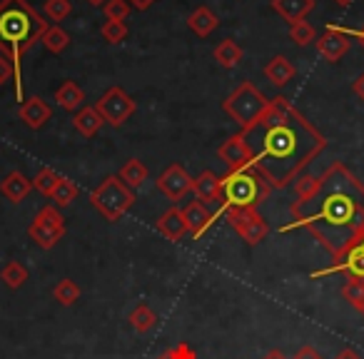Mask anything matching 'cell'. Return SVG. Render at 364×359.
I'll list each match as a JSON object with an SVG mask.
<instances>
[{"label":"cell","mask_w":364,"mask_h":359,"mask_svg":"<svg viewBox=\"0 0 364 359\" xmlns=\"http://www.w3.org/2000/svg\"><path fill=\"white\" fill-rule=\"evenodd\" d=\"M292 223L284 230L302 227L322 245L332 259L364 237V183L342 162H332L319 175L317 190L307 200H294Z\"/></svg>","instance_id":"6da1fadb"},{"label":"cell","mask_w":364,"mask_h":359,"mask_svg":"<svg viewBox=\"0 0 364 359\" xmlns=\"http://www.w3.org/2000/svg\"><path fill=\"white\" fill-rule=\"evenodd\" d=\"M245 137L255 152L252 167L272 190L294 183L327 147V137L282 95L269 100L264 115L245 132Z\"/></svg>","instance_id":"7a4b0ae2"},{"label":"cell","mask_w":364,"mask_h":359,"mask_svg":"<svg viewBox=\"0 0 364 359\" xmlns=\"http://www.w3.org/2000/svg\"><path fill=\"white\" fill-rule=\"evenodd\" d=\"M48 21L38 16L28 0H0V55L16 65L21 80V60L36 43L43 41ZM23 85V82H21Z\"/></svg>","instance_id":"3957f363"},{"label":"cell","mask_w":364,"mask_h":359,"mask_svg":"<svg viewBox=\"0 0 364 359\" xmlns=\"http://www.w3.org/2000/svg\"><path fill=\"white\" fill-rule=\"evenodd\" d=\"M272 188L259 175L255 167H242V170H230L223 177V210H257L262 200L269 198Z\"/></svg>","instance_id":"277c9868"},{"label":"cell","mask_w":364,"mask_h":359,"mask_svg":"<svg viewBox=\"0 0 364 359\" xmlns=\"http://www.w3.org/2000/svg\"><path fill=\"white\" fill-rule=\"evenodd\" d=\"M267 105H269V100L250 80L240 82V85L223 100V110L237 122L242 132H247L250 127L264 115Z\"/></svg>","instance_id":"5b68a950"},{"label":"cell","mask_w":364,"mask_h":359,"mask_svg":"<svg viewBox=\"0 0 364 359\" xmlns=\"http://www.w3.org/2000/svg\"><path fill=\"white\" fill-rule=\"evenodd\" d=\"M90 205L107 223H117L135 205V193L117 175H107L90 193Z\"/></svg>","instance_id":"8992f818"},{"label":"cell","mask_w":364,"mask_h":359,"mask_svg":"<svg viewBox=\"0 0 364 359\" xmlns=\"http://www.w3.org/2000/svg\"><path fill=\"white\" fill-rule=\"evenodd\" d=\"M28 237L38 245L41 250H53L63 237H65V220H63L60 210L48 205L36 215V220L28 227Z\"/></svg>","instance_id":"52a82bcc"},{"label":"cell","mask_w":364,"mask_h":359,"mask_svg":"<svg viewBox=\"0 0 364 359\" xmlns=\"http://www.w3.org/2000/svg\"><path fill=\"white\" fill-rule=\"evenodd\" d=\"M95 110L100 112V117L107 122V125L120 127V125H125V122L132 117V112H135V100H132L122 87L115 85L95 102Z\"/></svg>","instance_id":"ba28073f"},{"label":"cell","mask_w":364,"mask_h":359,"mask_svg":"<svg viewBox=\"0 0 364 359\" xmlns=\"http://www.w3.org/2000/svg\"><path fill=\"white\" fill-rule=\"evenodd\" d=\"M223 213H225V218H228V223L237 230V235L250 245V247L259 245L269 235L267 220H264L257 210H235L232 208V210H223Z\"/></svg>","instance_id":"9c48e42d"},{"label":"cell","mask_w":364,"mask_h":359,"mask_svg":"<svg viewBox=\"0 0 364 359\" xmlns=\"http://www.w3.org/2000/svg\"><path fill=\"white\" fill-rule=\"evenodd\" d=\"M314 45H317V53L327 63H339L349 53V48H352V33L342 31V28H337V26H329L327 31L314 41Z\"/></svg>","instance_id":"30bf717a"},{"label":"cell","mask_w":364,"mask_h":359,"mask_svg":"<svg viewBox=\"0 0 364 359\" xmlns=\"http://www.w3.org/2000/svg\"><path fill=\"white\" fill-rule=\"evenodd\" d=\"M157 190L165 195L170 203H177L188 193H193V177L188 175V170L182 165H170L160 177H157Z\"/></svg>","instance_id":"8fae6325"},{"label":"cell","mask_w":364,"mask_h":359,"mask_svg":"<svg viewBox=\"0 0 364 359\" xmlns=\"http://www.w3.org/2000/svg\"><path fill=\"white\" fill-rule=\"evenodd\" d=\"M218 157L230 167V170H242V167H252L255 162V152L250 147L245 132H237L230 140H225L223 145L218 147Z\"/></svg>","instance_id":"7c38bea8"},{"label":"cell","mask_w":364,"mask_h":359,"mask_svg":"<svg viewBox=\"0 0 364 359\" xmlns=\"http://www.w3.org/2000/svg\"><path fill=\"white\" fill-rule=\"evenodd\" d=\"M334 272H344L349 279H364V247L362 245H354V247L347 250L342 257L334 259L332 267L322 269V272H314L312 277H319V274H334Z\"/></svg>","instance_id":"4fadbf2b"},{"label":"cell","mask_w":364,"mask_h":359,"mask_svg":"<svg viewBox=\"0 0 364 359\" xmlns=\"http://www.w3.org/2000/svg\"><path fill=\"white\" fill-rule=\"evenodd\" d=\"M182 218H185V225H188V232L193 235L195 240L203 237V232H208V227L215 223V215L208 210V205L200 203V200H193L190 205L182 208Z\"/></svg>","instance_id":"5bb4252c"},{"label":"cell","mask_w":364,"mask_h":359,"mask_svg":"<svg viewBox=\"0 0 364 359\" xmlns=\"http://www.w3.org/2000/svg\"><path fill=\"white\" fill-rule=\"evenodd\" d=\"M193 193L200 203H220L223 198V177H218L213 170H205L203 175L193 177Z\"/></svg>","instance_id":"9a60e30c"},{"label":"cell","mask_w":364,"mask_h":359,"mask_svg":"<svg viewBox=\"0 0 364 359\" xmlns=\"http://www.w3.org/2000/svg\"><path fill=\"white\" fill-rule=\"evenodd\" d=\"M18 117H21L31 130H41V127L53 117V110L43 97H28V100L21 105V110H18Z\"/></svg>","instance_id":"2e32d148"},{"label":"cell","mask_w":364,"mask_h":359,"mask_svg":"<svg viewBox=\"0 0 364 359\" xmlns=\"http://www.w3.org/2000/svg\"><path fill=\"white\" fill-rule=\"evenodd\" d=\"M31 190H33V180H28V177L18 170L8 172L6 180L0 183V193H3V198L11 200L13 205L23 203V200L31 195Z\"/></svg>","instance_id":"e0dca14e"},{"label":"cell","mask_w":364,"mask_h":359,"mask_svg":"<svg viewBox=\"0 0 364 359\" xmlns=\"http://www.w3.org/2000/svg\"><path fill=\"white\" fill-rule=\"evenodd\" d=\"M269 6L282 21H287L292 26V23H299L307 18V13L314 8V0H269Z\"/></svg>","instance_id":"ac0fdd59"},{"label":"cell","mask_w":364,"mask_h":359,"mask_svg":"<svg viewBox=\"0 0 364 359\" xmlns=\"http://www.w3.org/2000/svg\"><path fill=\"white\" fill-rule=\"evenodd\" d=\"M157 230H160L162 237L170 240V242L182 240V235H188V225H185V218H182V210L170 208L167 213H162L160 220H157Z\"/></svg>","instance_id":"d6986e66"},{"label":"cell","mask_w":364,"mask_h":359,"mask_svg":"<svg viewBox=\"0 0 364 359\" xmlns=\"http://www.w3.org/2000/svg\"><path fill=\"white\" fill-rule=\"evenodd\" d=\"M188 26H190V31H193L195 36L210 38L215 31H218L220 21H218V16L213 13V8L200 6V8H195V11L188 16Z\"/></svg>","instance_id":"ffe728a7"},{"label":"cell","mask_w":364,"mask_h":359,"mask_svg":"<svg viewBox=\"0 0 364 359\" xmlns=\"http://www.w3.org/2000/svg\"><path fill=\"white\" fill-rule=\"evenodd\" d=\"M294 75H297V68H294L284 55H274L272 60L264 65V77H267L274 87L287 85Z\"/></svg>","instance_id":"44dd1931"},{"label":"cell","mask_w":364,"mask_h":359,"mask_svg":"<svg viewBox=\"0 0 364 359\" xmlns=\"http://www.w3.org/2000/svg\"><path fill=\"white\" fill-rule=\"evenodd\" d=\"M55 102L63 107V110L68 112H77L82 107V102H85V92L77 87V82L73 80H65L60 87L55 90Z\"/></svg>","instance_id":"7402d4cb"},{"label":"cell","mask_w":364,"mask_h":359,"mask_svg":"<svg viewBox=\"0 0 364 359\" xmlns=\"http://www.w3.org/2000/svg\"><path fill=\"white\" fill-rule=\"evenodd\" d=\"M102 117H100V112L95 110V107H85L82 105L80 110L73 115V127H75L77 132H80L82 137H92L97 130L102 127Z\"/></svg>","instance_id":"603a6c76"},{"label":"cell","mask_w":364,"mask_h":359,"mask_svg":"<svg viewBox=\"0 0 364 359\" xmlns=\"http://www.w3.org/2000/svg\"><path fill=\"white\" fill-rule=\"evenodd\" d=\"M147 175H150V172H147V167L142 165L140 160H135V157H132V160H127L125 165H122V170H120V175H117V177H120L122 183H125L130 190H135V188H142V185H145Z\"/></svg>","instance_id":"cb8c5ba5"},{"label":"cell","mask_w":364,"mask_h":359,"mask_svg":"<svg viewBox=\"0 0 364 359\" xmlns=\"http://www.w3.org/2000/svg\"><path fill=\"white\" fill-rule=\"evenodd\" d=\"M215 60H218V65L225 68V70H232V68L242 60V48L228 38V41H223L215 48Z\"/></svg>","instance_id":"d4e9b609"},{"label":"cell","mask_w":364,"mask_h":359,"mask_svg":"<svg viewBox=\"0 0 364 359\" xmlns=\"http://www.w3.org/2000/svg\"><path fill=\"white\" fill-rule=\"evenodd\" d=\"M127 319H130L132 329H135V332H140V334H147L150 329H155V324H157V314L152 312L150 304H137Z\"/></svg>","instance_id":"484cf974"},{"label":"cell","mask_w":364,"mask_h":359,"mask_svg":"<svg viewBox=\"0 0 364 359\" xmlns=\"http://www.w3.org/2000/svg\"><path fill=\"white\" fill-rule=\"evenodd\" d=\"M0 279H3V284H8L11 289H18L28 282V269L23 267L18 259H11L6 267L0 269Z\"/></svg>","instance_id":"4316f807"},{"label":"cell","mask_w":364,"mask_h":359,"mask_svg":"<svg viewBox=\"0 0 364 359\" xmlns=\"http://www.w3.org/2000/svg\"><path fill=\"white\" fill-rule=\"evenodd\" d=\"M43 45L48 48L50 53H63L68 45H70V36H68V31H63L60 26H48V31L43 33Z\"/></svg>","instance_id":"83f0119b"},{"label":"cell","mask_w":364,"mask_h":359,"mask_svg":"<svg viewBox=\"0 0 364 359\" xmlns=\"http://www.w3.org/2000/svg\"><path fill=\"white\" fill-rule=\"evenodd\" d=\"M53 297H55V302L63 304V307H73V304L80 299V287H77L73 279H60V282L53 287Z\"/></svg>","instance_id":"f1b7e54d"},{"label":"cell","mask_w":364,"mask_h":359,"mask_svg":"<svg viewBox=\"0 0 364 359\" xmlns=\"http://www.w3.org/2000/svg\"><path fill=\"white\" fill-rule=\"evenodd\" d=\"M75 198H77V185L73 180H68V177H60V183H58V188L50 195L55 208H68V205H73Z\"/></svg>","instance_id":"f546056e"},{"label":"cell","mask_w":364,"mask_h":359,"mask_svg":"<svg viewBox=\"0 0 364 359\" xmlns=\"http://www.w3.org/2000/svg\"><path fill=\"white\" fill-rule=\"evenodd\" d=\"M60 177L63 175H58L53 167H43V170L36 175V180H33V190H38L41 195H48V198H50L53 190H55L58 183H60Z\"/></svg>","instance_id":"4dcf8cb0"},{"label":"cell","mask_w":364,"mask_h":359,"mask_svg":"<svg viewBox=\"0 0 364 359\" xmlns=\"http://www.w3.org/2000/svg\"><path fill=\"white\" fill-rule=\"evenodd\" d=\"M289 41H292L294 45L304 48V45H309V43L317 41V31H314L307 21L292 23V26H289Z\"/></svg>","instance_id":"1f68e13d"},{"label":"cell","mask_w":364,"mask_h":359,"mask_svg":"<svg viewBox=\"0 0 364 359\" xmlns=\"http://www.w3.org/2000/svg\"><path fill=\"white\" fill-rule=\"evenodd\" d=\"M100 36L105 38L110 45H117L127 38V26L122 21H105L100 28Z\"/></svg>","instance_id":"d6a6232c"},{"label":"cell","mask_w":364,"mask_h":359,"mask_svg":"<svg viewBox=\"0 0 364 359\" xmlns=\"http://www.w3.org/2000/svg\"><path fill=\"white\" fill-rule=\"evenodd\" d=\"M43 11H46V16L50 18V21L60 23L73 13V3H70V0H46Z\"/></svg>","instance_id":"836d02e7"},{"label":"cell","mask_w":364,"mask_h":359,"mask_svg":"<svg viewBox=\"0 0 364 359\" xmlns=\"http://www.w3.org/2000/svg\"><path fill=\"white\" fill-rule=\"evenodd\" d=\"M132 6L127 3V0H107L105 6H102V13H105L107 21H127V16H130Z\"/></svg>","instance_id":"e575fe53"},{"label":"cell","mask_w":364,"mask_h":359,"mask_svg":"<svg viewBox=\"0 0 364 359\" xmlns=\"http://www.w3.org/2000/svg\"><path fill=\"white\" fill-rule=\"evenodd\" d=\"M317 183H319V177H314V175H299L297 180H294V195H297V198L294 200H307L309 195L314 193V190H317Z\"/></svg>","instance_id":"d590c367"},{"label":"cell","mask_w":364,"mask_h":359,"mask_svg":"<svg viewBox=\"0 0 364 359\" xmlns=\"http://www.w3.org/2000/svg\"><path fill=\"white\" fill-rule=\"evenodd\" d=\"M342 297L347 299L354 309H357L359 302L364 299V279H349V282L344 284V289H342Z\"/></svg>","instance_id":"8d00e7d4"},{"label":"cell","mask_w":364,"mask_h":359,"mask_svg":"<svg viewBox=\"0 0 364 359\" xmlns=\"http://www.w3.org/2000/svg\"><path fill=\"white\" fill-rule=\"evenodd\" d=\"M155 359H198V354H195V349L188 342H180L175 347L165 349L162 354H157Z\"/></svg>","instance_id":"74e56055"},{"label":"cell","mask_w":364,"mask_h":359,"mask_svg":"<svg viewBox=\"0 0 364 359\" xmlns=\"http://www.w3.org/2000/svg\"><path fill=\"white\" fill-rule=\"evenodd\" d=\"M292 359H322V354H319L312 344H304V347H299L297 352H294Z\"/></svg>","instance_id":"f35d334b"},{"label":"cell","mask_w":364,"mask_h":359,"mask_svg":"<svg viewBox=\"0 0 364 359\" xmlns=\"http://www.w3.org/2000/svg\"><path fill=\"white\" fill-rule=\"evenodd\" d=\"M334 359H362V354H359L357 349H352V347H344V349H339V352L334 354Z\"/></svg>","instance_id":"ab89813d"},{"label":"cell","mask_w":364,"mask_h":359,"mask_svg":"<svg viewBox=\"0 0 364 359\" xmlns=\"http://www.w3.org/2000/svg\"><path fill=\"white\" fill-rule=\"evenodd\" d=\"M352 90H354V95H357L359 100L364 102V73H362V75L357 77V80L352 82Z\"/></svg>","instance_id":"60d3db41"},{"label":"cell","mask_w":364,"mask_h":359,"mask_svg":"<svg viewBox=\"0 0 364 359\" xmlns=\"http://www.w3.org/2000/svg\"><path fill=\"white\" fill-rule=\"evenodd\" d=\"M132 8H137V11H147V8H152L157 3V0H127Z\"/></svg>","instance_id":"b9f144b4"},{"label":"cell","mask_w":364,"mask_h":359,"mask_svg":"<svg viewBox=\"0 0 364 359\" xmlns=\"http://www.w3.org/2000/svg\"><path fill=\"white\" fill-rule=\"evenodd\" d=\"M262 359H289V357H287V354L282 352V349H269V352L264 354Z\"/></svg>","instance_id":"7bdbcfd3"},{"label":"cell","mask_w":364,"mask_h":359,"mask_svg":"<svg viewBox=\"0 0 364 359\" xmlns=\"http://www.w3.org/2000/svg\"><path fill=\"white\" fill-rule=\"evenodd\" d=\"M87 3H90L92 8H102L107 3V0H87Z\"/></svg>","instance_id":"ee69618b"},{"label":"cell","mask_w":364,"mask_h":359,"mask_svg":"<svg viewBox=\"0 0 364 359\" xmlns=\"http://www.w3.org/2000/svg\"><path fill=\"white\" fill-rule=\"evenodd\" d=\"M334 3H337V6H342V8H347V6H352L354 0H334Z\"/></svg>","instance_id":"f6af8a7d"},{"label":"cell","mask_w":364,"mask_h":359,"mask_svg":"<svg viewBox=\"0 0 364 359\" xmlns=\"http://www.w3.org/2000/svg\"><path fill=\"white\" fill-rule=\"evenodd\" d=\"M354 36H357V38H359V43H362V45H364V26H362V28H359V31H357V33H354Z\"/></svg>","instance_id":"bcb514c9"},{"label":"cell","mask_w":364,"mask_h":359,"mask_svg":"<svg viewBox=\"0 0 364 359\" xmlns=\"http://www.w3.org/2000/svg\"><path fill=\"white\" fill-rule=\"evenodd\" d=\"M357 309H359V314H362V317H364V299H362V302H359V307H357Z\"/></svg>","instance_id":"7dc6e473"},{"label":"cell","mask_w":364,"mask_h":359,"mask_svg":"<svg viewBox=\"0 0 364 359\" xmlns=\"http://www.w3.org/2000/svg\"><path fill=\"white\" fill-rule=\"evenodd\" d=\"M359 245H362V247H364V237H362V242H359Z\"/></svg>","instance_id":"c3c4849f"}]
</instances>
